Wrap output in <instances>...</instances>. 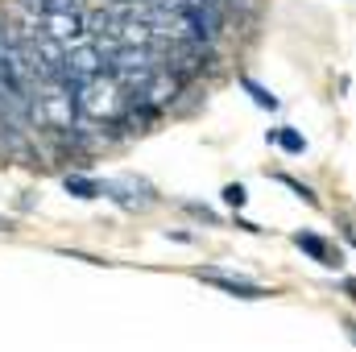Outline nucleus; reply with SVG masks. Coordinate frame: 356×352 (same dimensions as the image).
I'll return each mask as SVG.
<instances>
[{
    "label": "nucleus",
    "mask_w": 356,
    "mask_h": 352,
    "mask_svg": "<svg viewBox=\"0 0 356 352\" xmlns=\"http://www.w3.org/2000/svg\"><path fill=\"white\" fill-rule=\"evenodd\" d=\"M120 95H129V91L120 88L108 71H104V75H95V79H88V83H79V88H75L79 116H88V120L120 116V112H124V99H120Z\"/></svg>",
    "instance_id": "nucleus-1"
},
{
    "label": "nucleus",
    "mask_w": 356,
    "mask_h": 352,
    "mask_svg": "<svg viewBox=\"0 0 356 352\" xmlns=\"http://www.w3.org/2000/svg\"><path fill=\"white\" fill-rule=\"evenodd\" d=\"M108 71V58H104V46L91 38L83 46H75V50H67V67H63V75L79 88V83H88L95 75H104Z\"/></svg>",
    "instance_id": "nucleus-2"
},
{
    "label": "nucleus",
    "mask_w": 356,
    "mask_h": 352,
    "mask_svg": "<svg viewBox=\"0 0 356 352\" xmlns=\"http://www.w3.org/2000/svg\"><path fill=\"white\" fill-rule=\"evenodd\" d=\"M178 21L186 25L182 33L186 38H203V42H211L220 29H224V13H220V0H203V4H186L182 13H178Z\"/></svg>",
    "instance_id": "nucleus-3"
},
{
    "label": "nucleus",
    "mask_w": 356,
    "mask_h": 352,
    "mask_svg": "<svg viewBox=\"0 0 356 352\" xmlns=\"http://www.w3.org/2000/svg\"><path fill=\"white\" fill-rule=\"evenodd\" d=\"M38 25H42L50 38H58V42H71V38H83V33H88L83 13H42Z\"/></svg>",
    "instance_id": "nucleus-4"
},
{
    "label": "nucleus",
    "mask_w": 356,
    "mask_h": 352,
    "mask_svg": "<svg viewBox=\"0 0 356 352\" xmlns=\"http://www.w3.org/2000/svg\"><path fill=\"white\" fill-rule=\"evenodd\" d=\"M199 278L211 282V286H220V290L232 294V298H266L261 286H253V282H245V278H232V273H220V269H199Z\"/></svg>",
    "instance_id": "nucleus-5"
},
{
    "label": "nucleus",
    "mask_w": 356,
    "mask_h": 352,
    "mask_svg": "<svg viewBox=\"0 0 356 352\" xmlns=\"http://www.w3.org/2000/svg\"><path fill=\"white\" fill-rule=\"evenodd\" d=\"M178 88H182V75H170V67H166V71H154V79L141 88V95H145L154 108H166L178 95Z\"/></svg>",
    "instance_id": "nucleus-6"
},
{
    "label": "nucleus",
    "mask_w": 356,
    "mask_h": 352,
    "mask_svg": "<svg viewBox=\"0 0 356 352\" xmlns=\"http://www.w3.org/2000/svg\"><path fill=\"white\" fill-rule=\"evenodd\" d=\"M294 245H298V249H307V253H311L315 262H323V265H340V262H332V249H327V245H323L319 237H311V232H298V237H294Z\"/></svg>",
    "instance_id": "nucleus-7"
},
{
    "label": "nucleus",
    "mask_w": 356,
    "mask_h": 352,
    "mask_svg": "<svg viewBox=\"0 0 356 352\" xmlns=\"http://www.w3.org/2000/svg\"><path fill=\"white\" fill-rule=\"evenodd\" d=\"M63 186H67L71 195H79V199H95V195L104 191L99 182H91V178H79V175H67V178H63Z\"/></svg>",
    "instance_id": "nucleus-8"
},
{
    "label": "nucleus",
    "mask_w": 356,
    "mask_h": 352,
    "mask_svg": "<svg viewBox=\"0 0 356 352\" xmlns=\"http://www.w3.org/2000/svg\"><path fill=\"white\" fill-rule=\"evenodd\" d=\"M269 141H277L286 154H302V150H307L302 133H294V129H277V133H269Z\"/></svg>",
    "instance_id": "nucleus-9"
},
{
    "label": "nucleus",
    "mask_w": 356,
    "mask_h": 352,
    "mask_svg": "<svg viewBox=\"0 0 356 352\" xmlns=\"http://www.w3.org/2000/svg\"><path fill=\"white\" fill-rule=\"evenodd\" d=\"M241 83H245V91L257 99V108H269V112L277 108V95H273V91H266L261 83H257V79H241Z\"/></svg>",
    "instance_id": "nucleus-10"
},
{
    "label": "nucleus",
    "mask_w": 356,
    "mask_h": 352,
    "mask_svg": "<svg viewBox=\"0 0 356 352\" xmlns=\"http://www.w3.org/2000/svg\"><path fill=\"white\" fill-rule=\"evenodd\" d=\"M277 182H282V186H290V191H294V195H298V199H307V203H311V207H315V203H319V195H315V191H311V186H307V182H298V178H290V175H277Z\"/></svg>",
    "instance_id": "nucleus-11"
},
{
    "label": "nucleus",
    "mask_w": 356,
    "mask_h": 352,
    "mask_svg": "<svg viewBox=\"0 0 356 352\" xmlns=\"http://www.w3.org/2000/svg\"><path fill=\"white\" fill-rule=\"evenodd\" d=\"M224 203H228V207H245V203H249V191H245L241 182H228V186H224Z\"/></svg>",
    "instance_id": "nucleus-12"
},
{
    "label": "nucleus",
    "mask_w": 356,
    "mask_h": 352,
    "mask_svg": "<svg viewBox=\"0 0 356 352\" xmlns=\"http://www.w3.org/2000/svg\"><path fill=\"white\" fill-rule=\"evenodd\" d=\"M8 228H13V224H8V220H0V232H8Z\"/></svg>",
    "instance_id": "nucleus-13"
}]
</instances>
